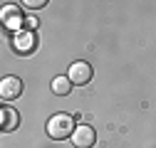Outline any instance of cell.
Here are the masks:
<instances>
[{"instance_id":"obj_6","label":"cell","mask_w":156,"mask_h":148,"mask_svg":"<svg viewBox=\"0 0 156 148\" xmlns=\"http://www.w3.org/2000/svg\"><path fill=\"white\" fill-rule=\"evenodd\" d=\"M0 121H3V131H15L17 126H20V116H17V111L10 109V106H3V111H0Z\"/></svg>"},{"instance_id":"obj_2","label":"cell","mask_w":156,"mask_h":148,"mask_svg":"<svg viewBox=\"0 0 156 148\" xmlns=\"http://www.w3.org/2000/svg\"><path fill=\"white\" fill-rule=\"evenodd\" d=\"M69 82L74 84V86H84V84H89L92 82V77H94V69H92V64H87V62H74V64H69Z\"/></svg>"},{"instance_id":"obj_4","label":"cell","mask_w":156,"mask_h":148,"mask_svg":"<svg viewBox=\"0 0 156 148\" xmlns=\"http://www.w3.org/2000/svg\"><path fill=\"white\" fill-rule=\"evenodd\" d=\"M20 94H23V82L17 77H5L0 82V99L3 101H15Z\"/></svg>"},{"instance_id":"obj_3","label":"cell","mask_w":156,"mask_h":148,"mask_svg":"<svg viewBox=\"0 0 156 148\" xmlns=\"http://www.w3.org/2000/svg\"><path fill=\"white\" fill-rule=\"evenodd\" d=\"M94 141H97V133H94L92 126L82 123V126L74 128V133H72V143H74V148H92Z\"/></svg>"},{"instance_id":"obj_5","label":"cell","mask_w":156,"mask_h":148,"mask_svg":"<svg viewBox=\"0 0 156 148\" xmlns=\"http://www.w3.org/2000/svg\"><path fill=\"white\" fill-rule=\"evenodd\" d=\"M12 47H15L17 54H30V52L37 47L35 35H32V32H15V37H12Z\"/></svg>"},{"instance_id":"obj_8","label":"cell","mask_w":156,"mask_h":148,"mask_svg":"<svg viewBox=\"0 0 156 148\" xmlns=\"http://www.w3.org/2000/svg\"><path fill=\"white\" fill-rule=\"evenodd\" d=\"M52 91H55L57 96H67L69 91H72L69 77H55V79H52Z\"/></svg>"},{"instance_id":"obj_9","label":"cell","mask_w":156,"mask_h":148,"mask_svg":"<svg viewBox=\"0 0 156 148\" xmlns=\"http://www.w3.org/2000/svg\"><path fill=\"white\" fill-rule=\"evenodd\" d=\"M20 5H25V8H30V10H40V8L47 5V0H23Z\"/></svg>"},{"instance_id":"obj_1","label":"cell","mask_w":156,"mask_h":148,"mask_svg":"<svg viewBox=\"0 0 156 148\" xmlns=\"http://www.w3.org/2000/svg\"><path fill=\"white\" fill-rule=\"evenodd\" d=\"M74 133V119L69 114H55L47 121V136L55 141H65Z\"/></svg>"},{"instance_id":"obj_7","label":"cell","mask_w":156,"mask_h":148,"mask_svg":"<svg viewBox=\"0 0 156 148\" xmlns=\"http://www.w3.org/2000/svg\"><path fill=\"white\" fill-rule=\"evenodd\" d=\"M3 22H5L8 30H17V27L23 25V15L17 12L15 8H5L3 10Z\"/></svg>"}]
</instances>
